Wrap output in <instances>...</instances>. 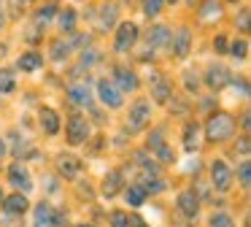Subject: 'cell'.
I'll use <instances>...</instances> for the list:
<instances>
[{
	"label": "cell",
	"instance_id": "cell-1",
	"mask_svg": "<svg viewBox=\"0 0 251 227\" xmlns=\"http://www.w3.org/2000/svg\"><path fill=\"white\" fill-rule=\"evenodd\" d=\"M235 133V119L229 114L219 111V114H211V119L205 122V138L211 143H222V141H229Z\"/></svg>",
	"mask_w": 251,
	"mask_h": 227
},
{
	"label": "cell",
	"instance_id": "cell-2",
	"mask_svg": "<svg viewBox=\"0 0 251 227\" xmlns=\"http://www.w3.org/2000/svg\"><path fill=\"white\" fill-rule=\"evenodd\" d=\"M149 119H151V106H149V100H135L130 108V116H127V127H130V133H138V130H143L149 124Z\"/></svg>",
	"mask_w": 251,
	"mask_h": 227
},
{
	"label": "cell",
	"instance_id": "cell-3",
	"mask_svg": "<svg viewBox=\"0 0 251 227\" xmlns=\"http://www.w3.org/2000/svg\"><path fill=\"white\" fill-rule=\"evenodd\" d=\"M135 41H138V25L135 22H122L116 35H114L116 52H130V49L135 46Z\"/></svg>",
	"mask_w": 251,
	"mask_h": 227
},
{
	"label": "cell",
	"instance_id": "cell-4",
	"mask_svg": "<svg viewBox=\"0 0 251 227\" xmlns=\"http://www.w3.org/2000/svg\"><path fill=\"white\" fill-rule=\"evenodd\" d=\"M211 181L219 192H227V189L232 187V170L227 168V162H222V160L211 162Z\"/></svg>",
	"mask_w": 251,
	"mask_h": 227
},
{
	"label": "cell",
	"instance_id": "cell-5",
	"mask_svg": "<svg viewBox=\"0 0 251 227\" xmlns=\"http://www.w3.org/2000/svg\"><path fill=\"white\" fill-rule=\"evenodd\" d=\"M89 138V122L84 116H71L68 119V143L78 146Z\"/></svg>",
	"mask_w": 251,
	"mask_h": 227
},
{
	"label": "cell",
	"instance_id": "cell-6",
	"mask_svg": "<svg viewBox=\"0 0 251 227\" xmlns=\"http://www.w3.org/2000/svg\"><path fill=\"white\" fill-rule=\"evenodd\" d=\"M98 97H100V103H103V106H108V108H119L122 106L119 86H116L114 81H108V79H103L98 84Z\"/></svg>",
	"mask_w": 251,
	"mask_h": 227
},
{
	"label": "cell",
	"instance_id": "cell-7",
	"mask_svg": "<svg viewBox=\"0 0 251 227\" xmlns=\"http://www.w3.org/2000/svg\"><path fill=\"white\" fill-rule=\"evenodd\" d=\"M114 73H116L114 84L119 86L122 95H125V92H135V89H138V84H141V81H138V76H135V70L125 68V65H116Z\"/></svg>",
	"mask_w": 251,
	"mask_h": 227
},
{
	"label": "cell",
	"instance_id": "cell-8",
	"mask_svg": "<svg viewBox=\"0 0 251 227\" xmlns=\"http://www.w3.org/2000/svg\"><path fill=\"white\" fill-rule=\"evenodd\" d=\"M8 181L17 189H22V192H30V189H33V178H30L27 168H25L22 162H14V165L8 168Z\"/></svg>",
	"mask_w": 251,
	"mask_h": 227
},
{
	"label": "cell",
	"instance_id": "cell-9",
	"mask_svg": "<svg viewBox=\"0 0 251 227\" xmlns=\"http://www.w3.org/2000/svg\"><path fill=\"white\" fill-rule=\"evenodd\" d=\"M149 84H151V97H154V100H157V103H170L173 89H170L168 79H162V73H151Z\"/></svg>",
	"mask_w": 251,
	"mask_h": 227
},
{
	"label": "cell",
	"instance_id": "cell-10",
	"mask_svg": "<svg viewBox=\"0 0 251 227\" xmlns=\"http://www.w3.org/2000/svg\"><path fill=\"white\" fill-rule=\"evenodd\" d=\"M229 79H232V73H229L224 65H211L208 73H205V84L211 86V89H222V86H227Z\"/></svg>",
	"mask_w": 251,
	"mask_h": 227
},
{
	"label": "cell",
	"instance_id": "cell-11",
	"mask_svg": "<svg viewBox=\"0 0 251 227\" xmlns=\"http://www.w3.org/2000/svg\"><path fill=\"white\" fill-rule=\"evenodd\" d=\"M170 41H173V54L178 59H184L186 54H189V46H192V32L186 30V27H181L176 35H170Z\"/></svg>",
	"mask_w": 251,
	"mask_h": 227
},
{
	"label": "cell",
	"instance_id": "cell-12",
	"mask_svg": "<svg viewBox=\"0 0 251 227\" xmlns=\"http://www.w3.org/2000/svg\"><path fill=\"white\" fill-rule=\"evenodd\" d=\"M68 97H71L76 106H87L92 103V92H89V86L84 84V81H73L71 86H68Z\"/></svg>",
	"mask_w": 251,
	"mask_h": 227
},
{
	"label": "cell",
	"instance_id": "cell-13",
	"mask_svg": "<svg viewBox=\"0 0 251 227\" xmlns=\"http://www.w3.org/2000/svg\"><path fill=\"white\" fill-rule=\"evenodd\" d=\"M41 127L46 135H57L60 133V116L54 108H41Z\"/></svg>",
	"mask_w": 251,
	"mask_h": 227
},
{
	"label": "cell",
	"instance_id": "cell-14",
	"mask_svg": "<svg viewBox=\"0 0 251 227\" xmlns=\"http://www.w3.org/2000/svg\"><path fill=\"white\" fill-rule=\"evenodd\" d=\"M178 208L184 216H197V211H200V205H197V195L192 192V189H186V192L178 195Z\"/></svg>",
	"mask_w": 251,
	"mask_h": 227
},
{
	"label": "cell",
	"instance_id": "cell-15",
	"mask_svg": "<svg viewBox=\"0 0 251 227\" xmlns=\"http://www.w3.org/2000/svg\"><path fill=\"white\" fill-rule=\"evenodd\" d=\"M57 165H60V173H62L65 178H76L78 170H81V162H78L76 157H71V154H60Z\"/></svg>",
	"mask_w": 251,
	"mask_h": 227
},
{
	"label": "cell",
	"instance_id": "cell-16",
	"mask_svg": "<svg viewBox=\"0 0 251 227\" xmlns=\"http://www.w3.org/2000/svg\"><path fill=\"white\" fill-rule=\"evenodd\" d=\"M27 198H25L22 192H17V195H8V198H3V208L8 211V214H25L27 211Z\"/></svg>",
	"mask_w": 251,
	"mask_h": 227
},
{
	"label": "cell",
	"instance_id": "cell-17",
	"mask_svg": "<svg viewBox=\"0 0 251 227\" xmlns=\"http://www.w3.org/2000/svg\"><path fill=\"white\" fill-rule=\"evenodd\" d=\"M119 189H122V173L119 170H108L105 178H103V195L105 198H114Z\"/></svg>",
	"mask_w": 251,
	"mask_h": 227
},
{
	"label": "cell",
	"instance_id": "cell-18",
	"mask_svg": "<svg viewBox=\"0 0 251 227\" xmlns=\"http://www.w3.org/2000/svg\"><path fill=\"white\" fill-rule=\"evenodd\" d=\"M197 143H200V124L197 122H189L184 127V149L186 151H195Z\"/></svg>",
	"mask_w": 251,
	"mask_h": 227
},
{
	"label": "cell",
	"instance_id": "cell-19",
	"mask_svg": "<svg viewBox=\"0 0 251 227\" xmlns=\"http://www.w3.org/2000/svg\"><path fill=\"white\" fill-rule=\"evenodd\" d=\"M51 222H54V208L49 203L35 205V227H51Z\"/></svg>",
	"mask_w": 251,
	"mask_h": 227
},
{
	"label": "cell",
	"instance_id": "cell-20",
	"mask_svg": "<svg viewBox=\"0 0 251 227\" xmlns=\"http://www.w3.org/2000/svg\"><path fill=\"white\" fill-rule=\"evenodd\" d=\"M19 68L22 70H27V73H33V70H38L41 65H44V57H41L38 52H25L22 57H19Z\"/></svg>",
	"mask_w": 251,
	"mask_h": 227
},
{
	"label": "cell",
	"instance_id": "cell-21",
	"mask_svg": "<svg viewBox=\"0 0 251 227\" xmlns=\"http://www.w3.org/2000/svg\"><path fill=\"white\" fill-rule=\"evenodd\" d=\"M168 43H170V30H168V27L157 25L151 32H149V46L159 49V46H168Z\"/></svg>",
	"mask_w": 251,
	"mask_h": 227
},
{
	"label": "cell",
	"instance_id": "cell-22",
	"mask_svg": "<svg viewBox=\"0 0 251 227\" xmlns=\"http://www.w3.org/2000/svg\"><path fill=\"white\" fill-rule=\"evenodd\" d=\"M125 200H127V205L138 208V205H143V200H146V189L138 187V184H130V189L125 192Z\"/></svg>",
	"mask_w": 251,
	"mask_h": 227
},
{
	"label": "cell",
	"instance_id": "cell-23",
	"mask_svg": "<svg viewBox=\"0 0 251 227\" xmlns=\"http://www.w3.org/2000/svg\"><path fill=\"white\" fill-rule=\"evenodd\" d=\"M60 27H62L65 35H73V32H76V11H73V8L62 11V14H60Z\"/></svg>",
	"mask_w": 251,
	"mask_h": 227
},
{
	"label": "cell",
	"instance_id": "cell-24",
	"mask_svg": "<svg viewBox=\"0 0 251 227\" xmlns=\"http://www.w3.org/2000/svg\"><path fill=\"white\" fill-rule=\"evenodd\" d=\"M219 14H222V3L219 0H205L200 5V19H216Z\"/></svg>",
	"mask_w": 251,
	"mask_h": 227
},
{
	"label": "cell",
	"instance_id": "cell-25",
	"mask_svg": "<svg viewBox=\"0 0 251 227\" xmlns=\"http://www.w3.org/2000/svg\"><path fill=\"white\" fill-rule=\"evenodd\" d=\"M116 25V5H105L100 14V30H111Z\"/></svg>",
	"mask_w": 251,
	"mask_h": 227
},
{
	"label": "cell",
	"instance_id": "cell-26",
	"mask_svg": "<svg viewBox=\"0 0 251 227\" xmlns=\"http://www.w3.org/2000/svg\"><path fill=\"white\" fill-rule=\"evenodd\" d=\"M227 52L232 54L235 59H246V57H249V43H246L243 38H240V41H232V46H229Z\"/></svg>",
	"mask_w": 251,
	"mask_h": 227
},
{
	"label": "cell",
	"instance_id": "cell-27",
	"mask_svg": "<svg viewBox=\"0 0 251 227\" xmlns=\"http://www.w3.org/2000/svg\"><path fill=\"white\" fill-rule=\"evenodd\" d=\"M184 86H186V92H192V95H195V92L200 89V79H197V73L186 70V73H184Z\"/></svg>",
	"mask_w": 251,
	"mask_h": 227
},
{
	"label": "cell",
	"instance_id": "cell-28",
	"mask_svg": "<svg viewBox=\"0 0 251 227\" xmlns=\"http://www.w3.org/2000/svg\"><path fill=\"white\" fill-rule=\"evenodd\" d=\"M162 138H165V130H162V127H157L151 135H149V149H154V151H157L159 146H165V141H162Z\"/></svg>",
	"mask_w": 251,
	"mask_h": 227
},
{
	"label": "cell",
	"instance_id": "cell-29",
	"mask_svg": "<svg viewBox=\"0 0 251 227\" xmlns=\"http://www.w3.org/2000/svg\"><path fill=\"white\" fill-rule=\"evenodd\" d=\"M162 5H165V0H146V3H143V14H146V16H157L159 11H162Z\"/></svg>",
	"mask_w": 251,
	"mask_h": 227
},
{
	"label": "cell",
	"instance_id": "cell-30",
	"mask_svg": "<svg viewBox=\"0 0 251 227\" xmlns=\"http://www.w3.org/2000/svg\"><path fill=\"white\" fill-rule=\"evenodd\" d=\"M0 92H14V76L8 70H0Z\"/></svg>",
	"mask_w": 251,
	"mask_h": 227
},
{
	"label": "cell",
	"instance_id": "cell-31",
	"mask_svg": "<svg viewBox=\"0 0 251 227\" xmlns=\"http://www.w3.org/2000/svg\"><path fill=\"white\" fill-rule=\"evenodd\" d=\"M54 5H44V8H38V11H35V22H38V25H41V22H49L51 19V16H54Z\"/></svg>",
	"mask_w": 251,
	"mask_h": 227
},
{
	"label": "cell",
	"instance_id": "cell-32",
	"mask_svg": "<svg viewBox=\"0 0 251 227\" xmlns=\"http://www.w3.org/2000/svg\"><path fill=\"white\" fill-rule=\"evenodd\" d=\"M68 52H71V46H68L65 41H57L54 46H51V57H54V59H62V57H68Z\"/></svg>",
	"mask_w": 251,
	"mask_h": 227
},
{
	"label": "cell",
	"instance_id": "cell-33",
	"mask_svg": "<svg viewBox=\"0 0 251 227\" xmlns=\"http://www.w3.org/2000/svg\"><path fill=\"white\" fill-rule=\"evenodd\" d=\"M211 227H232V216H227V214H213V216H211Z\"/></svg>",
	"mask_w": 251,
	"mask_h": 227
},
{
	"label": "cell",
	"instance_id": "cell-34",
	"mask_svg": "<svg viewBox=\"0 0 251 227\" xmlns=\"http://www.w3.org/2000/svg\"><path fill=\"white\" fill-rule=\"evenodd\" d=\"M238 176H240V187L249 189V184H251V165H249V162H243V165H240Z\"/></svg>",
	"mask_w": 251,
	"mask_h": 227
},
{
	"label": "cell",
	"instance_id": "cell-35",
	"mask_svg": "<svg viewBox=\"0 0 251 227\" xmlns=\"http://www.w3.org/2000/svg\"><path fill=\"white\" fill-rule=\"evenodd\" d=\"M111 225L114 227H130V216L122 214V211H114V214H111Z\"/></svg>",
	"mask_w": 251,
	"mask_h": 227
},
{
	"label": "cell",
	"instance_id": "cell-36",
	"mask_svg": "<svg viewBox=\"0 0 251 227\" xmlns=\"http://www.w3.org/2000/svg\"><path fill=\"white\" fill-rule=\"evenodd\" d=\"M157 157H159L162 162H176V151L170 149V146H159V149H157Z\"/></svg>",
	"mask_w": 251,
	"mask_h": 227
},
{
	"label": "cell",
	"instance_id": "cell-37",
	"mask_svg": "<svg viewBox=\"0 0 251 227\" xmlns=\"http://www.w3.org/2000/svg\"><path fill=\"white\" fill-rule=\"evenodd\" d=\"M143 189H146V192H162V189H165V181H162V178H154V181L149 178Z\"/></svg>",
	"mask_w": 251,
	"mask_h": 227
},
{
	"label": "cell",
	"instance_id": "cell-38",
	"mask_svg": "<svg viewBox=\"0 0 251 227\" xmlns=\"http://www.w3.org/2000/svg\"><path fill=\"white\" fill-rule=\"evenodd\" d=\"M213 49H216L219 54H227V49H229L227 38H224V35H216V41H213Z\"/></svg>",
	"mask_w": 251,
	"mask_h": 227
},
{
	"label": "cell",
	"instance_id": "cell-39",
	"mask_svg": "<svg viewBox=\"0 0 251 227\" xmlns=\"http://www.w3.org/2000/svg\"><path fill=\"white\" fill-rule=\"evenodd\" d=\"M235 149H238L243 157H249V149H251V146H249V138H240V143L235 146Z\"/></svg>",
	"mask_w": 251,
	"mask_h": 227
},
{
	"label": "cell",
	"instance_id": "cell-40",
	"mask_svg": "<svg viewBox=\"0 0 251 227\" xmlns=\"http://www.w3.org/2000/svg\"><path fill=\"white\" fill-rule=\"evenodd\" d=\"M95 59H98V52H84V57H81V62L84 65H92Z\"/></svg>",
	"mask_w": 251,
	"mask_h": 227
},
{
	"label": "cell",
	"instance_id": "cell-41",
	"mask_svg": "<svg viewBox=\"0 0 251 227\" xmlns=\"http://www.w3.org/2000/svg\"><path fill=\"white\" fill-rule=\"evenodd\" d=\"M240 30L249 32V11H240Z\"/></svg>",
	"mask_w": 251,
	"mask_h": 227
},
{
	"label": "cell",
	"instance_id": "cell-42",
	"mask_svg": "<svg viewBox=\"0 0 251 227\" xmlns=\"http://www.w3.org/2000/svg\"><path fill=\"white\" fill-rule=\"evenodd\" d=\"M3 154H6V141L0 138V157H3Z\"/></svg>",
	"mask_w": 251,
	"mask_h": 227
},
{
	"label": "cell",
	"instance_id": "cell-43",
	"mask_svg": "<svg viewBox=\"0 0 251 227\" xmlns=\"http://www.w3.org/2000/svg\"><path fill=\"white\" fill-rule=\"evenodd\" d=\"M6 25V16H3V8H0V27Z\"/></svg>",
	"mask_w": 251,
	"mask_h": 227
},
{
	"label": "cell",
	"instance_id": "cell-44",
	"mask_svg": "<svg viewBox=\"0 0 251 227\" xmlns=\"http://www.w3.org/2000/svg\"><path fill=\"white\" fill-rule=\"evenodd\" d=\"M3 54H6V46H3V43H0V57H3Z\"/></svg>",
	"mask_w": 251,
	"mask_h": 227
},
{
	"label": "cell",
	"instance_id": "cell-45",
	"mask_svg": "<svg viewBox=\"0 0 251 227\" xmlns=\"http://www.w3.org/2000/svg\"><path fill=\"white\" fill-rule=\"evenodd\" d=\"M17 3H22V5H25V3H30V0H17Z\"/></svg>",
	"mask_w": 251,
	"mask_h": 227
},
{
	"label": "cell",
	"instance_id": "cell-46",
	"mask_svg": "<svg viewBox=\"0 0 251 227\" xmlns=\"http://www.w3.org/2000/svg\"><path fill=\"white\" fill-rule=\"evenodd\" d=\"M76 227H92V225H76Z\"/></svg>",
	"mask_w": 251,
	"mask_h": 227
},
{
	"label": "cell",
	"instance_id": "cell-47",
	"mask_svg": "<svg viewBox=\"0 0 251 227\" xmlns=\"http://www.w3.org/2000/svg\"><path fill=\"white\" fill-rule=\"evenodd\" d=\"M0 200H3V192H0Z\"/></svg>",
	"mask_w": 251,
	"mask_h": 227
},
{
	"label": "cell",
	"instance_id": "cell-48",
	"mask_svg": "<svg viewBox=\"0 0 251 227\" xmlns=\"http://www.w3.org/2000/svg\"><path fill=\"white\" fill-rule=\"evenodd\" d=\"M168 3H176V0H168Z\"/></svg>",
	"mask_w": 251,
	"mask_h": 227
},
{
	"label": "cell",
	"instance_id": "cell-49",
	"mask_svg": "<svg viewBox=\"0 0 251 227\" xmlns=\"http://www.w3.org/2000/svg\"><path fill=\"white\" fill-rule=\"evenodd\" d=\"M189 3H195V0H189Z\"/></svg>",
	"mask_w": 251,
	"mask_h": 227
},
{
	"label": "cell",
	"instance_id": "cell-50",
	"mask_svg": "<svg viewBox=\"0 0 251 227\" xmlns=\"http://www.w3.org/2000/svg\"><path fill=\"white\" fill-rule=\"evenodd\" d=\"M232 3H238V0H232Z\"/></svg>",
	"mask_w": 251,
	"mask_h": 227
}]
</instances>
